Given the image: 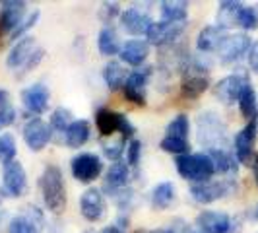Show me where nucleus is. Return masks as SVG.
<instances>
[{
  "instance_id": "50",
  "label": "nucleus",
  "mask_w": 258,
  "mask_h": 233,
  "mask_svg": "<svg viewBox=\"0 0 258 233\" xmlns=\"http://www.w3.org/2000/svg\"><path fill=\"white\" fill-rule=\"evenodd\" d=\"M4 220V210H0V221Z\"/></svg>"
},
{
  "instance_id": "16",
  "label": "nucleus",
  "mask_w": 258,
  "mask_h": 233,
  "mask_svg": "<svg viewBox=\"0 0 258 233\" xmlns=\"http://www.w3.org/2000/svg\"><path fill=\"white\" fill-rule=\"evenodd\" d=\"M118 22H120V27L128 35H134V37L146 35L150 26L154 24V20L150 18V14L146 12L144 8H138V6H130L126 10H122Z\"/></svg>"
},
{
  "instance_id": "23",
  "label": "nucleus",
  "mask_w": 258,
  "mask_h": 233,
  "mask_svg": "<svg viewBox=\"0 0 258 233\" xmlns=\"http://www.w3.org/2000/svg\"><path fill=\"white\" fill-rule=\"evenodd\" d=\"M227 37L225 35V29H221L220 26H206L196 37V47L202 54H208V52H218L220 45L223 43V39Z\"/></svg>"
},
{
  "instance_id": "46",
  "label": "nucleus",
  "mask_w": 258,
  "mask_h": 233,
  "mask_svg": "<svg viewBox=\"0 0 258 233\" xmlns=\"http://www.w3.org/2000/svg\"><path fill=\"white\" fill-rule=\"evenodd\" d=\"M184 221H181V225H175V223H171L169 227H157L154 231H148V233H181V227Z\"/></svg>"
},
{
  "instance_id": "35",
  "label": "nucleus",
  "mask_w": 258,
  "mask_h": 233,
  "mask_svg": "<svg viewBox=\"0 0 258 233\" xmlns=\"http://www.w3.org/2000/svg\"><path fill=\"white\" fill-rule=\"evenodd\" d=\"M188 132H190V121L186 115H177L165 127V136H175V138L188 140Z\"/></svg>"
},
{
  "instance_id": "37",
  "label": "nucleus",
  "mask_w": 258,
  "mask_h": 233,
  "mask_svg": "<svg viewBox=\"0 0 258 233\" xmlns=\"http://www.w3.org/2000/svg\"><path fill=\"white\" fill-rule=\"evenodd\" d=\"M8 233H43L37 225H33L24 214H18L8 223Z\"/></svg>"
},
{
  "instance_id": "8",
  "label": "nucleus",
  "mask_w": 258,
  "mask_h": 233,
  "mask_svg": "<svg viewBox=\"0 0 258 233\" xmlns=\"http://www.w3.org/2000/svg\"><path fill=\"white\" fill-rule=\"evenodd\" d=\"M70 171L80 183H93L103 171V161L97 154H80L70 161Z\"/></svg>"
},
{
  "instance_id": "43",
  "label": "nucleus",
  "mask_w": 258,
  "mask_h": 233,
  "mask_svg": "<svg viewBox=\"0 0 258 233\" xmlns=\"http://www.w3.org/2000/svg\"><path fill=\"white\" fill-rule=\"evenodd\" d=\"M16 109H14L12 105H8V107H2L0 109V130L6 129V127H10L16 123Z\"/></svg>"
},
{
  "instance_id": "40",
  "label": "nucleus",
  "mask_w": 258,
  "mask_h": 233,
  "mask_svg": "<svg viewBox=\"0 0 258 233\" xmlns=\"http://www.w3.org/2000/svg\"><path fill=\"white\" fill-rule=\"evenodd\" d=\"M120 14H122V10H120L118 2H103L101 8H99V20L105 26H109L115 18H120Z\"/></svg>"
},
{
  "instance_id": "44",
  "label": "nucleus",
  "mask_w": 258,
  "mask_h": 233,
  "mask_svg": "<svg viewBox=\"0 0 258 233\" xmlns=\"http://www.w3.org/2000/svg\"><path fill=\"white\" fill-rule=\"evenodd\" d=\"M43 54H45V51H43V49L39 47L37 51H35V52H33V54H31V59L27 61V65L24 66V68H22V72H31V70H33V68H35V66H37L39 63H41V59H43Z\"/></svg>"
},
{
  "instance_id": "53",
  "label": "nucleus",
  "mask_w": 258,
  "mask_h": 233,
  "mask_svg": "<svg viewBox=\"0 0 258 233\" xmlns=\"http://www.w3.org/2000/svg\"><path fill=\"white\" fill-rule=\"evenodd\" d=\"M136 233H148V231H144V229H140V231H136Z\"/></svg>"
},
{
  "instance_id": "32",
  "label": "nucleus",
  "mask_w": 258,
  "mask_h": 233,
  "mask_svg": "<svg viewBox=\"0 0 258 233\" xmlns=\"http://www.w3.org/2000/svg\"><path fill=\"white\" fill-rule=\"evenodd\" d=\"M159 148L167 154H175L177 157L190 154V142L184 138H175V136H163L159 142Z\"/></svg>"
},
{
  "instance_id": "17",
  "label": "nucleus",
  "mask_w": 258,
  "mask_h": 233,
  "mask_svg": "<svg viewBox=\"0 0 258 233\" xmlns=\"http://www.w3.org/2000/svg\"><path fill=\"white\" fill-rule=\"evenodd\" d=\"M80 214L88 221H99L105 214V196L101 189L91 187L80 196Z\"/></svg>"
},
{
  "instance_id": "19",
  "label": "nucleus",
  "mask_w": 258,
  "mask_h": 233,
  "mask_svg": "<svg viewBox=\"0 0 258 233\" xmlns=\"http://www.w3.org/2000/svg\"><path fill=\"white\" fill-rule=\"evenodd\" d=\"M37 41L35 37L27 35V37L20 39L14 43V47L10 49L8 56H6V66L10 70H18V68H24L27 65V61L31 59V54L37 51Z\"/></svg>"
},
{
  "instance_id": "21",
  "label": "nucleus",
  "mask_w": 258,
  "mask_h": 233,
  "mask_svg": "<svg viewBox=\"0 0 258 233\" xmlns=\"http://www.w3.org/2000/svg\"><path fill=\"white\" fill-rule=\"evenodd\" d=\"M27 4L22 2V0H6V2H2V10H0V27H2V31L14 33V29L24 22Z\"/></svg>"
},
{
  "instance_id": "31",
  "label": "nucleus",
  "mask_w": 258,
  "mask_h": 233,
  "mask_svg": "<svg viewBox=\"0 0 258 233\" xmlns=\"http://www.w3.org/2000/svg\"><path fill=\"white\" fill-rule=\"evenodd\" d=\"M239 109H241V115L245 116L246 121H256L258 119V99H256V91L250 84H246V88L243 90L241 97H239Z\"/></svg>"
},
{
  "instance_id": "45",
  "label": "nucleus",
  "mask_w": 258,
  "mask_h": 233,
  "mask_svg": "<svg viewBox=\"0 0 258 233\" xmlns=\"http://www.w3.org/2000/svg\"><path fill=\"white\" fill-rule=\"evenodd\" d=\"M248 66H250L252 72L258 74V41L252 43V47H250V51H248Z\"/></svg>"
},
{
  "instance_id": "51",
  "label": "nucleus",
  "mask_w": 258,
  "mask_h": 233,
  "mask_svg": "<svg viewBox=\"0 0 258 233\" xmlns=\"http://www.w3.org/2000/svg\"><path fill=\"white\" fill-rule=\"evenodd\" d=\"M254 218L258 220V206H256V210H254Z\"/></svg>"
},
{
  "instance_id": "33",
  "label": "nucleus",
  "mask_w": 258,
  "mask_h": 233,
  "mask_svg": "<svg viewBox=\"0 0 258 233\" xmlns=\"http://www.w3.org/2000/svg\"><path fill=\"white\" fill-rule=\"evenodd\" d=\"M124 146H128V140L126 138H122L120 134L116 136V138H107V142L101 144V148H103V154L107 159H111V161H120V157H122V152L126 150Z\"/></svg>"
},
{
  "instance_id": "12",
  "label": "nucleus",
  "mask_w": 258,
  "mask_h": 233,
  "mask_svg": "<svg viewBox=\"0 0 258 233\" xmlns=\"http://www.w3.org/2000/svg\"><path fill=\"white\" fill-rule=\"evenodd\" d=\"M250 47H252V39L246 33H233L223 39V43L218 49V56L223 65H229V63H235L241 56L248 54Z\"/></svg>"
},
{
  "instance_id": "42",
  "label": "nucleus",
  "mask_w": 258,
  "mask_h": 233,
  "mask_svg": "<svg viewBox=\"0 0 258 233\" xmlns=\"http://www.w3.org/2000/svg\"><path fill=\"white\" fill-rule=\"evenodd\" d=\"M22 214H24V216H26L27 220L31 221L33 225H37L41 231L45 229V223H47V221H45V214H43V210H39L37 206H33V204H31V206L24 208V210H22Z\"/></svg>"
},
{
  "instance_id": "34",
  "label": "nucleus",
  "mask_w": 258,
  "mask_h": 233,
  "mask_svg": "<svg viewBox=\"0 0 258 233\" xmlns=\"http://www.w3.org/2000/svg\"><path fill=\"white\" fill-rule=\"evenodd\" d=\"M74 123V119H72V111L70 109H66V107H56L54 111H52L51 115V129L52 132H62L66 134V130L68 127Z\"/></svg>"
},
{
  "instance_id": "29",
  "label": "nucleus",
  "mask_w": 258,
  "mask_h": 233,
  "mask_svg": "<svg viewBox=\"0 0 258 233\" xmlns=\"http://www.w3.org/2000/svg\"><path fill=\"white\" fill-rule=\"evenodd\" d=\"M120 39L113 26H103L97 35V49L103 56H115L120 52Z\"/></svg>"
},
{
  "instance_id": "26",
  "label": "nucleus",
  "mask_w": 258,
  "mask_h": 233,
  "mask_svg": "<svg viewBox=\"0 0 258 233\" xmlns=\"http://www.w3.org/2000/svg\"><path fill=\"white\" fill-rule=\"evenodd\" d=\"M212 161H214V167H216V173H221V175H227L231 179L233 175H237V169H239V161L235 154H231L227 148L223 150H212V152H206Z\"/></svg>"
},
{
  "instance_id": "2",
  "label": "nucleus",
  "mask_w": 258,
  "mask_h": 233,
  "mask_svg": "<svg viewBox=\"0 0 258 233\" xmlns=\"http://www.w3.org/2000/svg\"><path fill=\"white\" fill-rule=\"evenodd\" d=\"M196 127H198V142L202 144L208 152L227 148V142H229L227 127L218 113L202 111L196 119Z\"/></svg>"
},
{
  "instance_id": "4",
  "label": "nucleus",
  "mask_w": 258,
  "mask_h": 233,
  "mask_svg": "<svg viewBox=\"0 0 258 233\" xmlns=\"http://www.w3.org/2000/svg\"><path fill=\"white\" fill-rule=\"evenodd\" d=\"M95 127L99 130V134L107 136V138H111L113 134L118 132L122 138L132 140L134 132H136L134 127H132V123L128 121V116L124 115V113H116V111L107 109V107L97 109V113H95Z\"/></svg>"
},
{
  "instance_id": "9",
  "label": "nucleus",
  "mask_w": 258,
  "mask_h": 233,
  "mask_svg": "<svg viewBox=\"0 0 258 233\" xmlns=\"http://www.w3.org/2000/svg\"><path fill=\"white\" fill-rule=\"evenodd\" d=\"M22 136H24V142L31 152H41L47 144L51 142L52 138V129L49 123H45L43 119H29L24 129H22Z\"/></svg>"
},
{
  "instance_id": "20",
  "label": "nucleus",
  "mask_w": 258,
  "mask_h": 233,
  "mask_svg": "<svg viewBox=\"0 0 258 233\" xmlns=\"http://www.w3.org/2000/svg\"><path fill=\"white\" fill-rule=\"evenodd\" d=\"M128 181H130V167L126 161H115V163H111V167L107 169V173H105V179H103V189L107 194H113L118 193V191H122V189H126L128 187Z\"/></svg>"
},
{
  "instance_id": "48",
  "label": "nucleus",
  "mask_w": 258,
  "mask_h": 233,
  "mask_svg": "<svg viewBox=\"0 0 258 233\" xmlns=\"http://www.w3.org/2000/svg\"><path fill=\"white\" fill-rule=\"evenodd\" d=\"M181 233H202L196 225H188V223H182Z\"/></svg>"
},
{
  "instance_id": "36",
  "label": "nucleus",
  "mask_w": 258,
  "mask_h": 233,
  "mask_svg": "<svg viewBox=\"0 0 258 233\" xmlns=\"http://www.w3.org/2000/svg\"><path fill=\"white\" fill-rule=\"evenodd\" d=\"M16 154H18V148H16V138H14V134H10V132L0 134V161H2V165L14 161V159H16Z\"/></svg>"
},
{
  "instance_id": "10",
  "label": "nucleus",
  "mask_w": 258,
  "mask_h": 233,
  "mask_svg": "<svg viewBox=\"0 0 258 233\" xmlns=\"http://www.w3.org/2000/svg\"><path fill=\"white\" fill-rule=\"evenodd\" d=\"M184 27H186V24H169V22H161V20L154 22L146 33L148 45H154L159 49L169 47V45L177 43V39L184 33Z\"/></svg>"
},
{
  "instance_id": "28",
  "label": "nucleus",
  "mask_w": 258,
  "mask_h": 233,
  "mask_svg": "<svg viewBox=\"0 0 258 233\" xmlns=\"http://www.w3.org/2000/svg\"><path fill=\"white\" fill-rule=\"evenodd\" d=\"M101 74H103L105 86L111 91L122 90V86H124V82H126V78H128L126 68L122 66V63H116V61L107 63V65L103 66V72H101Z\"/></svg>"
},
{
  "instance_id": "30",
  "label": "nucleus",
  "mask_w": 258,
  "mask_h": 233,
  "mask_svg": "<svg viewBox=\"0 0 258 233\" xmlns=\"http://www.w3.org/2000/svg\"><path fill=\"white\" fill-rule=\"evenodd\" d=\"M175 196H177L175 185L171 181H163L154 187V191L150 194V202L155 210H167L175 202Z\"/></svg>"
},
{
  "instance_id": "27",
  "label": "nucleus",
  "mask_w": 258,
  "mask_h": 233,
  "mask_svg": "<svg viewBox=\"0 0 258 233\" xmlns=\"http://www.w3.org/2000/svg\"><path fill=\"white\" fill-rule=\"evenodd\" d=\"M90 134H91V127L88 121L84 119H76L64 134V144L68 148L76 150V148H82L84 144L90 140Z\"/></svg>"
},
{
  "instance_id": "13",
  "label": "nucleus",
  "mask_w": 258,
  "mask_h": 233,
  "mask_svg": "<svg viewBox=\"0 0 258 233\" xmlns=\"http://www.w3.org/2000/svg\"><path fill=\"white\" fill-rule=\"evenodd\" d=\"M210 88V76L208 72L196 68L188 63V66L182 72V82H181V95L186 99H198L204 91Z\"/></svg>"
},
{
  "instance_id": "39",
  "label": "nucleus",
  "mask_w": 258,
  "mask_h": 233,
  "mask_svg": "<svg viewBox=\"0 0 258 233\" xmlns=\"http://www.w3.org/2000/svg\"><path fill=\"white\" fill-rule=\"evenodd\" d=\"M239 27H243L245 31L256 29L258 27V8H254V6H243L241 16H239Z\"/></svg>"
},
{
  "instance_id": "47",
  "label": "nucleus",
  "mask_w": 258,
  "mask_h": 233,
  "mask_svg": "<svg viewBox=\"0 0 258 233\" xmlns=\"http://www.w3.org/2000/svg\"><path fill=\"white\" fill-rule=\"evenodd\" d=\"M8 105H10V93H8V90L0 88V109L2 107H8Z\"/></svg>"
},
{
  "instance_id": "24",
  "label": "nucleus",
  "mask_w": 258,
  "mask_h": 233,
  "mask_svg": "<svg viewBox=\"0 0 258 233\" xmlns=\"http://www.w3.org/2000/svg\"><path fill=\"white\" fill-rule=\"evenodd\" d=\"M161 22L169 24H186L188 18V2L184 0H163L159 4Z\"/></svg>"
},
{
  "instance_id": "25",
  "label": "nucleus",
  "mask_w": 258,
  "mask_h": 233,
  "mask_svg": "<svg viewBox=\"0 0 258 233\" xmlns=\"http://www.w3.org/2000/svg\"><path fill=\"white\" fill-rule=\"evenodd\" d=\"M245 4L241 2H235V0H223L220 2V8H218V16H216V26H220L221 29H229V27L239 26V16L243 10Z\"/></svg>"
},
{
  "instance_id": "54",
  "label": "nucleus",
  "mask_w": 258,
  "mask_h": 233,
  "mask_svg": "<svg viewBox=\"0 0 258 233\" xmlns=\"http://www.w3.org/2000/svg\"><path fill=\"white\" fill-rule=\"evenodd\" d=\"M0 202H2V198H0Z\"/></svg>"
},
{
  "instance_id": "55",
  "label": "nucleus",
  "mask_w": 258,
  "mask_h": 233,
  "mask_svg": "<svg viewBox=\"0 0 258 233\" xmlns=\"http://www.w3.org/2000/svg\"><path fill=\"white\" fill-rule=\"evenodd\" d=\"M88 233H90V231H88Z\"/></svg>"
},
{
  "instance_id": "38",
  "label": "nucleus",
  "mask_w": 258,
  "mask_h": 233,
  "mask_svg": "<svg viewBox=\"0 0 258 233\" xmlns=\"http://www.w3.org/2000/svg\"><path fill=\"white\" fill-rule=\"evenodd\" d=\"M39 10H33V12H29V16H26L24 18V22L20 24V26L14 29V33H10V37H12V41L16 39V41H20V39L27 37V33H29V29L31 27H35V24L39 22Z\"/></svg>"
},
{
  "instance_id": "52",
  "label": "nucleus",
  "mask_w": 258,
  "mask_h": 233,
  "mask_svg": "<svg viewBox=\"0 0 258 233\" xmlns=\"http://www.w3.org/2000/svg\"><path fill=\"white\" fill-rule=\"evenodd\" d=\"M254 177H256V185H258V171H254Z\"/></svg>"
},
{
  "instance_id": "49",
  "label": "nucleus",
  "mask_w": 258,
  "mask_h": 233,
  "mask_svg": "<svg viewBox=\"0 0 258 233\" xmlns=\"http://www.w3.org/2000/svg\"><path fill=\"white\" fill-rule=\"evenodd\" d=\"M99 233H122V229H118L116 225H107V227H103Z\"/></svg>"
},
{
  "instance_id": "5",
  "label": "nucleus",
  "mask_w": 258,
  "mask_h": 233,
  "mask_svg": "<svg viewBox=\"0 0 258 233\" xmlns=\"http://www.w3.org/2000/svg\"><path fill=\"white\" fill-rule=\"evenodd\" d=\"M237 189L235 179H220V181H206V183H198L190 187V198H192L196 204H212L216 200H220L223 196L231 194Z\"/></svg>"
},
{
  "instance_id": "1",
  "label": "nucleus",
  "mask_w": 258,
  "mask_h": 233,
  "mask_svg": "<svg viewBox=\"0 0 258 233\" xmlns=\"http://www.w3.org/2000/svg\"><path fill=\"white\" fill-rule=\"evenodd\" d=\"M39 189L41 196L47 210H51L52 214H62L68 204V194H66V183L64 175L60 167L56 165H47L41 173L39 179Z\"/></svg>"
},
{
  "instance_id": "15",
  "label": "nucleus",
  "mask_w": 258,
  "mask_h": 233,
  "mask_svg": "<svg viewBox=\"0 0 258 233\" xmlns=\"http://www.w3.org/2000/svg\"><path fill=\"white\" fill-rule=\"evenodd\" d=\"M256 130H258L256 121H250V123H246V127H243V129L235 134V140H233L235 152H233V154H235V157H237L239 163L248 165L250 157H252V154H254Z\"/></svg>"
},
{
  "instance_id": "11",
  "label": "nucleus",
  "mask_w": 258,
  "mask_h": 233,
  "mask_svg": "<svg viewBox=\"0 0 258 233\" xmlns=\"http://www.w3.org/2000/svg\"><path fill=\"white\" fill-rule=\"evenodd\" d=\"M246 84H250L246 74H241V72L239 74H229V76L221 78L220 82H216L214 95L220 99L221 103H237L243 90L246 88Z\"/></svg>"
},
{
  "instance_id": "14",
  "label": "nucleus",
  "mask_w": 258,
  "mask_h": 233,
  "mask_svg": "<svg viewBox=\"0 0 258 233\" xmlns=\"http://www.w3.org/2000/svg\"><path fill=\"white\" fill-rule=\"evenodd\" d=\"M49 101H51V91L49 86L43 82H35L27 86L26 90H22V103L33 115H43L49 109Z\"/></svg>"
},
{
  "instance_id": "3",
  "label": "nucleus",
  "mask_w": 258,
  "mask_h": 233,
  "mask_svg": "<svg viewBox=\"0 0 258 233\" xmlns=\"http://www.w3.org/2000/svg\"><path fill=\"white\" fill-rule=\"evenodd\" d=\"M175 167H177V173L181 175L182 179L190 181L192 185L212 181V177L216 173L214 161H212V157L208 154L179 155L175 159Z\"/></svg>"
},
{
  "instance_id": "22",
  "label": "nucleus",
  "mask_w": 258,
  "mask_h": 233,
  "mask_svg": "<svg viewBox=\"0 0 258 233\" xmlns=\"http://www.w3.org/2000/svg\"><path fill=\"white\" fill-rule=\"evenodd\" d=\"M148 54H150V45L148 41H142V39H130L126 43H122L120 52H118L120 61L134 68H140L146 63Z\"/></svg>"
},
{
  "instance_id": "7",
  "label": "nucleus",
  "mask_w": 258,
  "mask_h": 233,
  "mask_svg": "<svg viewBox=\"0 0 258 233\" xmlns=\"http://www.w3.org/2000/svg\"><path fill=\"white\" fill-rule=\"evenodd\" d=\"M152 74H154V66H140V68L132 70L128 74L124 86H122V93H124V97L128 99L130 103L140 105V107L146 105V99H148L146 86H148Z\"/></svg>"
},
{
  "instance_id": "6",
  "label": "nucleus",
  "mask_w": 258,
  "mask_h": 233,
  "mask_svg": "<svg viewBox=\"0 0 258 233\" xmlns=\"http://www.w3.org/2000/svg\"><path fill=\"white\" fill-rule=\"evenodd\" d=\"M27 189V175L24 165L14 159L10 163H4L2 167V187H0V194L8 196V198H20L26 194Z\"/></svg>"
},
{
  "instance_id": "41",
  "label": "nucleus",
  "mask_w": 258,
  "mask_h": 233,
  "mask_svg": "<svg viewBox=\"0 0 258 233\" xmlns=\"http://www.w3.org/2000/svg\"><path fill=\"white\" fill-rule=\"evenodd\" d=\"M142 159V142L138 138H132L126 148V163L128 167H138Z\"/></svg>"
},
{
  "instance_id": "18",
  "label": "nucleus",
  "mask_w": 258,
  "mask_h": 233,
  "mask_svg": "<svg viewBox=\"0 0 258 233\" xmlns=\"http://www.w3.org/2000/svg\"><path fill=\"white\" fill-rule=\"evenodd\" d=\"M196 227L202 233H229L231 218L220 210H204L196 216Z\"/></svg>"
}]
</instances>
